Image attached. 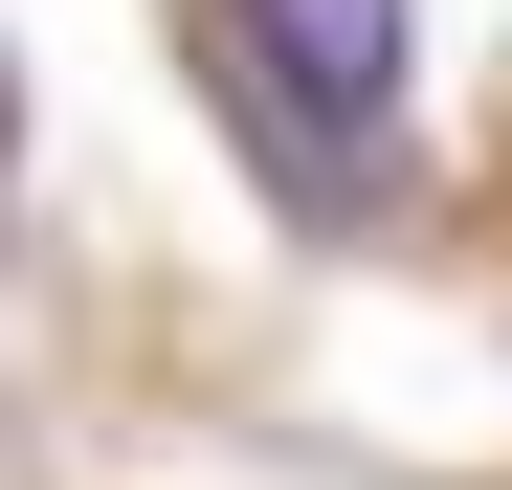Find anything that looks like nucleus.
<instances>
[{
    "instance_id": "nucleus-1",
    "label": "nucleus",
    "mask_w": 512,
    "mask_h": 490,
    "mask_svg": "<svg viewBox=\"0 0 512 490\" xmlns=\"http://www.w3.org/2000/svg\"><path fill=\"white\" fill-rule=\"evenodd\" d=\"M223 67H245V112H268L290 201L312 223H379L401 90H423V23H401V0H223Z\"/></svg>"
},
{
    "instance_id": "nucleus-2",
    "label": "nucleus",
    "mask_w": 512,
    "mask_h": 490,
    "mask_svg": "<svg viewBox=\"0 0 512 490\" xmlns=\"http://www.w3.org/2000/svg\"><path fill=\"white\" fill-rule=\"evenodd\" d=\"M0 179H23V45H0Z\"/></svg>"
}]
</instances>
